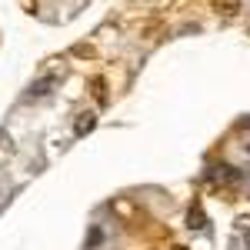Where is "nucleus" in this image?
Instances as JSON below:
<instances>
[{"label": "nucleus", "instance_id": "9d476101", "mask_svg": "<svg viewBox=\"0 0 250 250\" xmlns=\"http://www.w3.org/2000/svg\"><path fill=\"white\" fill-rule=\"evenodd\" d=\"M244 240H247V247H250V227H247V233H244Z\"/></svg>", "mask_w": 250, "mask_h": 250}, {"label": "nucleus", "instance_id": "f257e3e1", "mask_svg": "<svg viewBox=\"0 0 250 250\" xmlns=\"http://www.w3.org/2000/svg\"><path fill=\"white\" fill-rule=\"evenodd\" d=\"M57 87V77H47V80H37V83H30V90L23 94V100H40V97H47L50 90Z\"/></svg>", "mask_w": 250, "mask_h": 250}, {"label": "nucleus", "instance_id": "7ed1b4c3", "mask_svg": "<svg viewBox=\"0 0 250 250\" xmlns=\"http://www.w3.org/2000/svg\"><path fill=\"white\" fill-rule=\"evenodd\" d=\"M210 180H217V184H230V180H237V170L227 167V164H220V167H213Z\"/></svg>", "mask_w": 250, "mask_h": 250}, {"label": "nucleus", "instance_id": "20e7f679", "mask_svg": "<svg viewBox=\"0 0 250 250\" xmlns=\"http://www.w3.org/2000/svg\"><path fill=\"white\" fill-rule=\"evenodd\" d=\"M187 227H190V230H204V227H207V217H204L200 207H190V213H187Z\"/></svg>", "mask_w": 250, "mask_h": 250}, {"label": "nucleus", "instance_id": "1a4fd4ad", "mask_svg": "<svg viewBox=\"0 0 250 250\" xmlns=\"http://www.w3.org/2000/svg\"><path fill=\"white\" fill-rule=\"evenodd\" d=\"M74 54H77V57H94V47H87V43H80V47H74Z\"/></svg>", "mask_w": 250, "mask_h": 250}, {"label": "nucleus", "instance_id": "6e6552de", "mask_svg": "<svg viewBox=\"0 0 250 250\" xmlns=\"http://www.w3.org/2000/svg\"><path fill=\"white\" fill-rule=\"evenodd\" d=\"M7 157H10V137L0 134V160H7Z\"/></svg>", "mask_w": 250, "mask_h": 250}, {"label": "nucleus", "instance_id": "39448f33", "mask_svg": "<svg viewBox=\"0 0 250 250\" xmlns=\"http://www.w3.org/2000/svg\"><path fill=\"white\" fill-rule=\"evenodd\" d=\"M90 90H94V97L100 100V104H107V80H104V77L90 80Z\"/></svg>", "mask_w": 250, "mask_h": 250}, {"label": "nucleus", "instance_id": "423d86ee", "mask_svg": "<svg viewBox=\"0 0 250 250\" xmlns=\"http://www.w3.org/2000/svg\"><path fill=\"white\" fill-rule=\"evenodd\" d=\"M213 7L224 10V14H237L240 10V0H213Z\"/></svg>", "mask_w": 250, "mask_h": 250}, {"label": "nucleus", "instance_id": "f03ea898", "mask_svg": "<svg viewBox=\"0 0 250 250\" xmlns=\"http://www.w3.org/2000/svg\"><path fill=\"white\" fill-rule=\"evenodd\" d=\"M97 127V114L94 110H83V114H77V124H74V137H87L90 130Z\"/></svg>", "mask_w": 250, "mask_h": 250}, {"label": "nucleus", "instance_id": "0eeeda50", "mask_svg": "<svg viewBox=\"0 0 250 250\" xmlns=\"http://www.w3.org/2000/svg\"><path fill=\"white\" fill-rule=\"evenodd\" d=\"M100 240H104V230H100V227H90V233H87V247H97Z\"/></svg>", "mask_w": 250, "mask_h": 250}, {"label": "nucleus", "instance_id": "9b49d317", "mask_svg": "<svg viewBox=\"0 0 250 250\" xmlns=\"http://www.w3.org/2000/svg\"><path fill=\"white\" fill-rule=\"evenodd\" d=\"M173 250H187V247H173Z\"/></svg>", "mask_w": 250, "mask_h": 250}]
</instances>
